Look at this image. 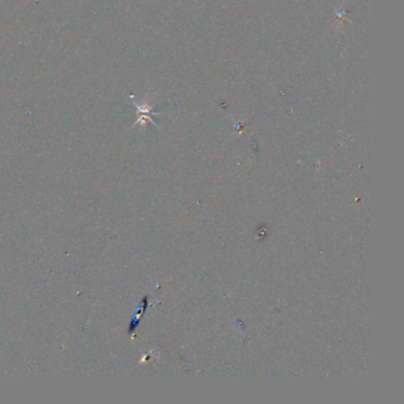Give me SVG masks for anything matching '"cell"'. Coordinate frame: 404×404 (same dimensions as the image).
<instances>
[{"instance_id":"6da1fadb","label":"cell","mask_w":404,"mask_h":404,"mask_svg":"<svg viewBox=\"0 0 404 404\" xmlns=\"http://www.w3.org/2000/svg\"><path fill=\"white\" fill-rule=\"evenodd\" d=\"M130 99L131 101L133 102V105L135 106V108H137V114H138V119L135 121L133 126H140L142 128H145L146 123L151 122L156 127H158V125L154 122V120H153L152 116H158V115H162V113H158V112H153V107L151 105V102H149V100H142V101L138 102L137 100L133 95H130Z\"/></svg>"}]
</instances>
